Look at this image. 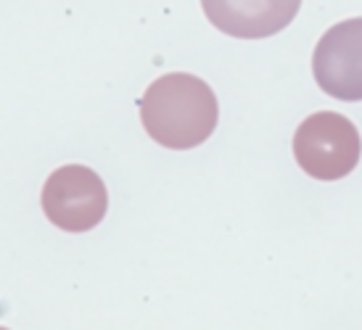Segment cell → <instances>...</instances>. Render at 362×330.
Masks as SVG:
<instances>
[{
	"label": "cell",
	"instance_id": "1",
	"mask_svg": "<svg viewBox=\"0 0 362 330\" xmlns=\"http://www.w3.org/2000/svg\"><path fill=\"white\" fill-rule=\"evenodd\" d=\"M141 119L153 141L172 151H188L209 138L220 106L217 95L204 80L193 74H164L146 90L141 103Z\"/></svg>",
	"mask_w": 362,
	"mask_h": 330
},
{
	"label": "cell",
	"instance_id": "2",
	"mask_svg": "<svg viewBox=\"0 0 362 330\" xmlns=\"http://www.w3.org/2000/svg\"><path fill=\"white\" fill-rule=\"evenodd\" d=\"M362 153L360 132L336 111H317L293 135V156L315 180H341L357 167Z\"/></svg>",
	"mask_w": 362,
	"mask_h": 330
},
{
	"label": "cell",
	"instance_id": "3",
	"mask_svg": "<svg viewBox=\"0 0 362 330\" xmlns=\"http://www.w3.org/2000/svg\"><path fill=\"white\" fill-rule=\"evenodd\" d=\"M109 193L103 180L82 164H66L45 180L42 211L66 232H88L106 217Z\"/></svg>",
	"mask_w": 362,
	"mask_h": 330
},
{
	"label": "cell",
	"instance_id": "4",
	"mask_svg": "<svg viewBox=\"0 0 362 330\" xmlns=\"http://www.w3.org/2000/svg\"><path fill=\"white\" fill-rule=\"evenodd\" d=\"M312 74L322 93L362 100V16L333 24L312 56Z\"/></svg>",
	"mask_w": 362,
	"mask_h": 330
},
{
	"label": "cell",
	"instance_id": "5",
	"mask_svg": "<svg viewBox=\"0 0 362 330\" xmlns=\"http://www.w3.org/2000/svg\"><path fill=\"white\" fill-rule=\"evenodd\" d=\"M206 19L220 32L241 40H262L286 30L302 0H202Z\"/></svg>",
	"mask_w": 362,
	"mask_h": 330
},
{
	"label": "cell",
	"instance_id": "6",
	"mask_svg": "<svg viewBox=\"0 0 362 330\" xmlns=\"http://www.w3.org/2000/svg\"><path fill=\"white\" fill-rule=\"evenodd\" d=\"M0 330H8V328H0Z\"/></svg>",
	"mask_w": 362,
	"mask_h": 330
}]
</instances>
